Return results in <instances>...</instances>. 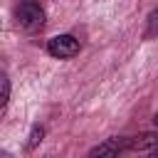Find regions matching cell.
Returning <instances> with one entry per match:
<instances>
[{
    "label": "cell",
    "mask_w": 158,
    "mask_h": 158,
    "mask_svg": "<svg viewBox=\"0 0 158 158\" xmlns=\"http://www.w3.org/2000/svg\"><path fill=\"white\" fill-rule=\"evenodd\" d=\"M15 17H17V25L22 30L35 32L44 25V7L37 0H20L15 7Z\"/></svg>",
    "instance_id": "cell-1"
},
{
    "label": "cell",
    "mask_w": 158,
    "mask_h": 158,
    "mask_svg": "<svg viewBox=\"0 0 158 158\" xmlns=\"http://www.w3.org/2000/svg\"><path fill=\"white\" fill-rule=\"evenodd\" d=\"M47 52L57 59H69L79 52V40L72 35H57L47 42Z\"/></svg>",
    "instance_id": "cell-2"
},
{
    "label": "cell",
    "mask_w": 158,
    "mask_h": 158,
    "mask_svg": "<svg viewBox=\"0 0 158 158\" xmlns=\"http://www.w3.org/2000/svg\"><path fill=\"white\" fill-rule=\"evenodd\" d=\"M123 148H131V141H126V138H111V141L91 148L89 156H116V153H121Z\"/></svg>",
    "instance_id": "cell-3"
},
{
    "label": "cell",
    "mask_w": 158,
    "mask_h": 158,
    "mask_svg": "<svg viewBox=\"0 0 158 158\" xmlns=\"http://www.w3.org/2000/svg\"><path fill=\"white\" fill-rule=\"evenodd\" d=\"M158 143V133H143V136H138L136 141H131V148H136V151H148V148H153Z\"/></svg>",
    "instance_id": "cell-4"
},
{
    "label": "cell",
    "mask_w": 158,
    "mask_h": 158,
    "mask_svg": "<svg viewBox=\"0 0 158 158\" xmlns=\"http://www.w3.org/2000/svg\"><path fill=\"white\" fill-rule=\"evenodd\" d=\"M42 133H44V131H42L40 126H35V128H32V133H30V143H27V146H30V148H35V146L42 141Z\"/></svg>",
    "instance_id": "cell-5"
},
{
    "label": "cell",
    "mask_w": 158,
    "mask_h": 158,
    "mask_svg": "<svg viewBox=\"0 0 158 158\" xmlns=\"http://www.w3.org/2000/svg\"><path fill=\"white\" fill-rule=\"evenodd\" d=\"M7 99H10V79H7L5 74H2V104H0L2 109H5V104H7Z\"/></svg>",
    "instance_id": "cell-6"
},
{
    "label": "cell",
    "mask_w": 158,
    "mask_h": 158,
    "mask_svg": "<svg viewBox=\"0 0 158 158\" xmlns=\"http://www.w3.org/2000/svg\"><path fill=\"white\" fill-rule=\"evenodd\" d=\"M156 123H158V114H156Z\"/></svg>",
    "instance_id": "cell-7"
},
{
    "label": "cell",
    "mask_w": 158,
    "mask_h": 158,
    "mask_svg": "<svg viewBox=\"0 0 158 158\" xmlns=\"http://www.w3.org/2000/svg\"><path fill=\"white\" fill-rule=\"evenodd\" d=\"M156 156H158V151H156Z\"/></svg>",
    "instance_id": "cell-8"
}]
</instances>
